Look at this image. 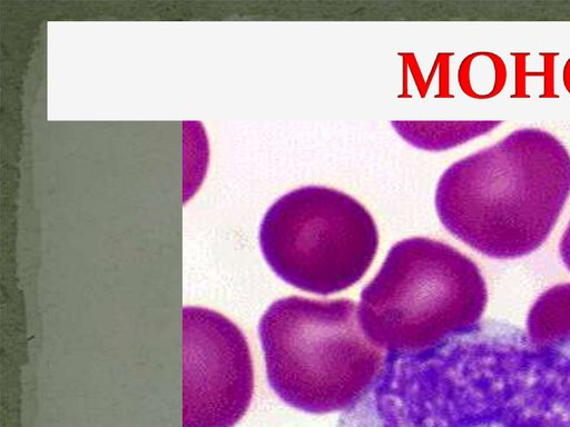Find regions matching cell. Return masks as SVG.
Instances as JSON below:
<instances>
[{
  "label": "cell",
  "instance_id": "cell-1",
  "mask_svg": "<svg viewBox=\"0 0 570 427\" xmlns=\"http://www.w3.org/2000/svg\"><path fill=\"white\" fill-rule=\"evenodd\" d=\"M570 196V153L539 128L512 131L448 167L435 189L444 228L475 251L514 259L540 248Z\"/></svg>",
  "mask_w": 570,
  "mask_h": 427
},
{
  "label": "cell",
  "instance_id": "cell-2",
  "mask_svg": "<svg viewBox=\"0 0 570 427\" xmlns=\"http://www.w3.org/2000/svg\"><path fill=\"white\" fill-rule=\"evenodd\" d=\"M258 335L271 388L311 414L355 407L376 380L382 350L365 336L353 300L292 296L274 301Z\"/></svg>",
  "mask_w": 570,
  "mask_h": 427
},
{
  "label": "cell",
  "instance_id": "cell-3",
  "mask_svg": "<svg viewBox=\"0 0 570 427\" xmlns=\"http://www.w3.org/2000/svg\"><path fill=\"white\" fill-rule=\"evenodd\" d=\"M488 301L478 266L454 247L425 237L392 246L362 290L358 320L371 342L413 354L470 334Z\"/></svg>",
  "mask_w": 570,
  "mask_h": 427
},
{
  "label": "cell",
  "instance_id": "cell-4",
  "mask_svg": "<svg viewBox=\"0 0 570 427\" xmlns=\"http://www.w3.org/2000/svg\"><path fill=\"white\" fill-rule=\"evenodd\" d=\"M258 240L281 279L304 291L330 295L365 275L376 255L379 232L371 214L352 196L304 186L267 209Z\"/></svg>",
  "mask_w": 570,
  "mask_h": 427
},
{
  "label": "cell",
  "instance_id": "cell-5",
  "mask_svg": "<svg viewBox=\"0 0 570 427\" xmlns=\"http://www.w3.org/2000/svg\"><path fill=\"white\" fill-rule=\"evenodd\" d=\"M183 427H234L254 393L249 347L242 330L222 314L183 309Z\"/></svg>",
  "mask_w": 570,
  "mask_h": 427
},
{
  "label": "cell",
  "instance_id": "cell-6",
  "mask_svg": "<svg viewBox=\"0 0 570 427\" xmlns=\"http://www.w3.org/2000/svg\"><path fill=\"white\" fill-rule=\"evenodd\" d=\"M489 374L390 427H570V384H494Z\"/></svg>",
  "mask_w": 570,
  "mask_h": 427
},
{
  "label": "cell",
  "instance_id": "cell-7",
  "mask_svg": "<svg viewBox=\"0 0 570 427\" xmlns=\"http://www.w3.org/2000/svg\"><path fill=\"white\" fill-rule=\"evenodd\" d=\"M527 334L538 351L570 366V284L553 286L537 298Z\"/></svg>",
  "mask_w": 570,
  "mask_h": 427
},
{
  "label": "cell",
  "instance_id": "cell-8",
  "mask_svg": "<svg viewBox=\"0 0 570 427\" xmlns=\"http://www.w3.org/2000/svg\"><path fill=\"white\" fill-rule=\"evenodd\" d=\"M410 145L425 150H445L485 135L502 123L479 121H392Z\"/></svg>",
  "mask_w": 570,
  "mask_h": 427
},
{
  "label": "cell",
  "instance_id": "cell-9",
  "mask_svg": "<svg viewBox=\"0 0 570 427\" xmlns=\"http://www.w3.org/2000/svg\"><path fill=\"white\" fill-rule=\"evenodd\" d=\"M559 252L561 260L566 267L570 270V221L560 239Z\"/></svg>",
  "mask_w": 570,
  "mask_h": 427
}]
</instances>
